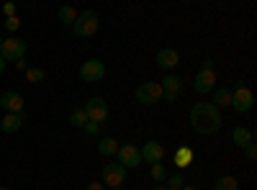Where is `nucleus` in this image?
Here are the masks:
<instances>
[{
  "instance_id": "nucleus-1",
  "label": "nucleus",
  "mask_w": 257,
  "mask_h": 190,
  "mask_svg": "<svg viewBox=\"0 0 257 190\" xmlns=\"http://www.w3.org/2000/svg\"><path fill=\"white\" fill-rule=\"evenodd\" d=\"M190 126L196 129L198 134L203 136H211L216 134L221 126H224V116H221V108H216L213 103H196L190 108Z\"/></svg>"
},
{
  "instance_id": "nucleus-2",
  "label": "nucleus",
  "mask_w": 257,
  "mask_h": 190,
  "mask_svg": "<svg viewBox=\"0 0 257 190\" xmlns=\"http://www.w3.org/2000/svg\"><path fill=\"white\" fill-rule=\"evenodd\" d=\"M98 26H100V18L95 11H80L77 21L72 24V36L77 39H90L98 34Z\"/></svg>"
},
{
  "instance_id": "nucleus-3",
  "label": "nucleus",
  "mask_w": 257,
  "mask_h": 190,
  "mask_svg": "<svg viewBox=\"0 0 257 190\" xmlns=\"http://www.w3.org/2000/svg\"><path fill=\"white\" fill-rule=\"evenodd\" d=\"M26 54V44L21 39L16 36H8L3 39V44H0V57H3V62L8 65V62H18V59H24Z\"/></svg>"
},
{
  "instance_id": "nucleus-4",
  "label": "nucleus",
  "mask_w": 257,
  "mask_h": 190,
  "mask_svg": "<svg viewBox=\"0 0 257 190\" xmlns=\"http://www.w3.org/2000/svg\"><path fill=\"white\" fill-rule=\"evenodd\" d=\"M103 185L108 187H121L123 180H126V167L121 162H105L103 164Z\"/></svg>"
},
{
  "instance_id": "nucleus-5",
  "label": "nucleus",
  "mask_w": 257,
  "mask_h": 190,
  "mask_svg": "<svg viewBox=\"0 0 257 190\" xmlns=\"http://www.w3.org/2000/svg\"><path fill=\"white\" fill-rule=\"evenodd\" d=\"M252 105H254V95H252L249 88L239 85L237 90H231V108H234V113H239V116L242 113H249Z\"/></svg>"
},
{
  "instance_id": "nucleus-6",
  "label": "nucleus",
  "mask_w": 257,
  "mask_h": 190,
  "mask_svg": "<svg viewBox=\"0 0 257 190\" xmlns=\"http://www.w3.org/2000/svg\"><path fill=\"white\" fill-rule=\"evenodd\" d=\"M213 88H216V72H213V67H201L196 80H193V90L198 95H208Z\"/></svg>"
},
{
  "instance_id": "nucleus-7",
  "label": "nucleus",
  "mask_w": 257,
  "mask_h": 190,
  "mask_svg": "<svg viewBox=\"0 0 257 190\" xmlns=\"http://www.w3.org/2000/svg\"><path fill=\"white\" fill-rule=\"evenodd\" d=\"M85 113H88V118L90 121H98V123H103L105 118H108V103H105L100 95H93V98H88L85 100Z\"/></svg>"
},
{
  "instance_id": "nucleus-8",
  "label": "nucleus",
  "mask_w": 257,
  "mask_h": 190,
  "mask_svg": "<svg viewBox=\"0 0 257 190\" xmlns=\"http://www.w3.org/2000/svg\"><path fill=\"white\" fill-rule=\"evenodd\" d=\"M134 98L142 103V105H152L162 98V85L160 82H142V85L134 90Z\"/></svg>"
},
{
  "instance_id": "nucleus-9",
  "label": "nucleus",
  "mask_w": 257,
  "mask_h": 190,
  "mask_svg": "<svg viewBox=\"0 0 257 190\" xmlns=\"http://www.w3.org/2000/svg\"><path fill=\"white\" fill-rule=\"evenodd\" d=\"M85 82H100L105 77V65L100 59H88L80 65V72H77Z\"/></svg>"
},
{
  "instance_id": "nucleus-10",
  "label": "nucleus",
  "mask_w": 257,
  "mask_h": 190,
  "mask_svg": "<svg viewBox=\"0 0 257 190\" xmlns=\"http://www.w3.org/2000/svg\"><path fill=\"white\" fill-rule=\"evenodd\" d=\"M116 157H118V162L126 167V170H128V167H139L142 164V152H139L137 144H121Z\"/></svg>"
},
{
  "instance_id": "nucleus-11",
  "label": "nucleus",
  "mask_w": 257,
  "mask_h": 190,
  "mask_svg": "<svg viewBox=\"0 0 257 190\" xmlns=\"http://www.w3.org/2000/svg\"><path fill=\"white\" fill-rule=\"evenodd\" d=\"M0 108H3L6 113H24L26 100H24V95H21V93L8 90V93L0 95Z\"/></svg>"
},
{
  "instance_id": "nucleus-12",
  "label": "nucleus",
  "mask_w": 257,
  "mask_h": 190,
  "mask_svg": "<svg viewBox=\"0 0 257 190\" xmlns=\"http://www.w3.org/2000/svg\"><path fill=\"white\" fill-rule=\"evenodd\" d=\"M160 85H162V98L170 100V103H175L178 95H180V90H183V80L178 75H165Z\"/></svg>"
},
{
  "instance_id": "nucleus-13",
  "label": "nucleus",
  "mask_w": 257,
  "mask_h": 190,
  "mask_svg": "<svg viewBox=\"0 0 257 190\" xmlns=\"http://www.w3.org/2000/svg\"><path fill=\"white\" fill-rule=\"evenodd\" d=\"M155 65L160 67V70H175L178 65H180V54L175 52V49H160L157 52V57H155Z\"/></svg>"
},
{
  "instance_id": "nucleus-14",
  "label": "nucleus",
  "mask_w": 257,
  "mask_h": 190,
  "mask_svg": "<svg viewBox=\"0 0 257 190\" xmlns=\"http://www.w3.org/2000/svg\"><path fill=\"white\" fill-rule=\"evenodd\" d=\"M139 152H142V162H147V164H157V162H162V157H165L162 144H157V141H147Z\"/></svg>"
},
{
  "instance_id": "nucleus-15",
  "label": "nucleus",
  "mask_w": 257,
  "mask_h": 190,
  "mask_svg": "<svg viewBox=\"0 0 257 190\" xmlns=\"http://www.w3.org/2000/svg\"><path fill=\"white\" fill-rule=\"evenodd\" d=\"M21 126H24V113H6L3 121H0V129L6 134H16Z\"/></svg>"
},
{
  "instance_id": "nucleus-16",
  "label": "nucleus",
  "mask_w": 257,
  "mask_h": 190,
  "mask_svg": "<svg viewBox=\"0 0 257 190\" xmlns=\"http://www.w3.org/2000/svg\"><path fill=\"white\" fill-rule=\"evenodd\" d=\"M118 141L116 139H111V136H100L98 139V154L100 157H116V152H118Z\"/></svg>"
},
{
  "instance_id": "nucleus-17",
  "label": "nucleus",
  "mask_w": 257,
  "mask_h": 190,
  "mask_svg": "<svg viewBox=\"0 0 257 190\" xmlns=\"http://www.w3.org/2000/svg\"><path fill=\"white\" fill-rule=\"evenodd\" d=\"M231 141L237 144V146H242V149H244V146H247L249 141H254V134H252L249 129H242V126H237V129L231 131Z\"/></svg>"
},
{
  "instance_id": "nucleus-18",
  "label": "nucleus",
  "mask_w": 257,
  "mask_h": 190,
  "mask_svg": "<svg viewBox=\"0 0 257 190\" xmlns=\"http://www.w3.org/2000/svg\"><path fill=\"white\" fill-rule=\"evenodd\" d=\"M57 16H59V21L64 26H72L75 21H77V16H80V11L75 8V6H62L59 11H57Z\"/></svg>"
},
{
  "instance_id": "nucleus-19",
  "label": "nucleus",
  "mask_w": 257,
  "mask_h": 190,
  "mask_svg": "<svg viewBox=\"0 0 257 190\" xmlns=\"http://www.w3.org/2000/svg\"><path fill=\"white\" fill-rule=\"evenodd\" d=\"M190 162H193V149H190V146H178V152H175L178 170H185V167H190Z\"/></svg>"
},
{
  "instance_id": "nucleus-20",
  "label": "nucleus",
  "mask_w": 257,
  "mask_h": 190,
  "mask_svg": "<svg viewBox=\"0 0 257 190\" xmlns=\"http://www.w3.org/2000/svg\"><path fill=\"white\" fill-rule=\"evenodd\" d=\"M213 105H216V108H229L231 105V90L229 88H219L216 95H213Z\"/></svg>"
},
{
  "instance_id": "nucleus-21",
  "label": "nucleus",
  "mask_w": 257,
  "mask_h": 190,
  "mask_svg": "<svg viewBox=\"0 0 257 190\" xmlns=\"http://www.w3.org/2000/svg\"><path fill=\"white\" fill-rule=\"evenodd\" d=\"M213 190H239V182L231 175H221L216 182H213Z\"/></svg>"
},
{
  "instance_id": "nucleus-22",
  "label": "nucleus",
  "mask_w": 257,
  "mask_h": 190,
  "mask_svg": "<svg viewBox=\"0 0 257 190\" xmlns=\"http://www.w3.org/2000/svg\"><path fill=\"white\" fill-rule=\"evenodd\" d=\"M165 185H167L170 190H180V187L185 185L183 170H178V172H173V175H167V177H165Z\"/></svg>"
},
{
  "instance_id": "nucleus-23",
  "label": "nucleus",
  "mask_w": 257,
  "mask_h": 190,
  "mask_svg": "<svg viewBox=\"0 0 257 190\" xmlns=\"http://www.w3.org/2000/svg\"><path fill=\"white\" fill-rule=\"evenodd\" d=\"M85 121H88V113H85V108H82V105H77V108L72 111V116H70V123L75 126V129H82V126H85Z\"/></svg>"
},
{
  "instance_id": "nucleus-24",
  "label": "nucleus",
  "mask_w": 257,
  "mask_h": 190,
  "mask_svg": "<svg viewBox=\"0 0 257 190\" xmlns=\"http://www.w3.org/2000/svg\"><path fill=\"white\" fill-rule=\"evenodd\" d=\"M149 172H152V177L162 185L165 182V177H167V170L162 167V162H157V164H149Z\"/></svg>"
},
{
  "instance_id": "nucleus-25",
  "label": "nucleus",
  "mask_w": 257,
  "mask_h": 190,
  "mask_svg": "<svg viewBox=\"0 0 257 190\" xmlns=\"http://www.w3.org/2000/svg\"><path fill=\"white\" fill-rule=\"evenodd\" d=\"M82 131L85 134H90V136H100V131H103V123H98V121H85V126H82Z\"/></svg>"
},
{
  "instance_id": "nucleus-26",
  "label": "nucleus",
  "mask_w": 257,
  "mask_h": 190,
  "mask_svg": "<svg viewBox=\"0 0 257 190\" xmlns=\"http://www.w3.org/2000/svg\"><path fill=\"white\" fill-rule=\"evenodd\" d=\"M26 80L29 82H41L44 80V72H41L39 67H26Z\"/></svg>"
},
{
  "instance_id": "nucleus-27",
  "label": "nucleus",
  "mask_w": 257,
  "mask_h": 190,
  "mask_svg": "<svg viewBox=\"0 0 257 190\" xmlns=\"http://www.w3.org/2000/svg\"><path fill=\"white\" fill-rule=\"evenodd\" d=\"M18 29H21V18H18V16L6 18V31H11V34H13V31H18Z\"/></svg>"
},
{
  "instance_id": "nucleus-28",
  "label": "nucleus",
  "mask_w": 257,
  "mask_h": 190,
  "mask_svg": "<svg viewBox=\"0 0 257 190\" xmlns=\"http://www.w3.org/2000/svg\"><path fill=\"white\" fill-rule=\"evenodd\" d=\"M244 154H247V159H249V162H254V159H257V146H254V141H249V144L244 146Z\"/></svg>"
},
{
  "instance_id": "nucleus-29",
  "label": "nucleus",
  "mask_w": 257,
  "mask_h": 190,
  "mask_svg": "<svg viewBox=\"0 0 257 190\" xmlns=\"http://www.w3.org/2000/svg\"><path fill=\"white\" fill-rule=\"evenodd\" d=\"M3 13H6V18L16 16V3H11V0H6V3H3Z\"/></svg>"
},
{
  "instance_id": "nucleus-30",
  "label": "nucleus",
  "mask_w": 257,
  "mask_h": 190,
  "mask_svg": "<svg viewBox=\"0 0 257 190\" xmlns=\"http://www.w3.org/2000/svg\"><path fill=\"white\" fill-rule=\"evenodd\" d=\"M13 65H16V70H18V72H26V62H24V59H18V62H13Z\"/></svg>"
},
{
  "instance_id": "nucleus-31",
  "label": "nucleus",
  "mask_w": 257,
  "mask_h": 190,
  "mask_svg": "<svg viewBox=\"0 0 257 190\" xmlns=\"http://www.w3.org/2000/svg\"><path fill=\"white\" fill-rule=\"evenodd\" d=\"M88 190H105V185H103V182H90Z\"/></svg>"
},
{
  "instance_id": "nucleus-32",
  "label": "nucleus",
  "mask_w": 257,
  "mask_h": 190,
  "mask_svg": "<svg viewBox=\"0 0 257 190\" xmlns=\"http://www.w3.org/2000/svg\"><path fill=\"white\" fill-rule=\"evenodd\" d=\"M3 70H6V62H3V57H0V75H3Z\"/></svg>"
},
{
  "instance_id": "nucleus-33",
  "label": "nucleus",
  "mask_w": 257,
  "mask_h": 190,
  "mask_svg": "<svg viewBox=\"0 0 257 190\" xmlns=\"http://www.w3.org/2000/svg\"><path fill=\"white\" fill-rule=\"evenodd\" d=\"M180 190H198V187H193V185H183Z\"/></svg>"
},
{
  "instance_id": "nucleus-34",
  "label": "nucleus",
  "mask_w": 257,
  "mask_h": 190,
  "mask_svg": "<svg viewBox=\"0 0 257 190\" xmlns=\"http://www.w3.org/2000/svg\"><path fill=\"white\" fill-rule=\"evenodd\" d=\"M155 190H170V187H167V185H160V187H155Z\"/></svg>"
},
{
  "instance_id": "nucleus-35",
  "label": "nucleus",
  "mask_w": 257,
  "mask_h": 190,
  "mask_svg": "<svg viewBox=\"0 0 257 190\" xmlns=\"http://www.w3.org/2000/svg\"><path fill=\"white\" fill-rule=\"evenodd\" d=\"M111 190H123V187H111Z\"/></svg>"
},
{
  "instance_id": "nucleus-36",
  "label": "nucleus",
  "mask_w": 257,
  "mask_h": 190,
  "mask_svg": "<svg viewBox=\"0 0 257 190\" xmlns=\"http://www.w3.org/2000/svg\"><path fill=\"white\" fill-rule=\"evenodd\" d=\"M0 190H8V187H3V185H0Z\"/></svg>"
},
{
  "instance_id": "nucleus-37",
  "label": "nucleus",
  "mask_w": 257,
  "mask_h": 190,
  "mask_svg": "<svg viewBox=\"0 0 257 190\" xmlns=\"http://www.w3.org/2000/svg\"><path fill=\"white\" fill-rule=\"evenodd\" d=\"M0 44H3V36H0Z\"/></svg>"
},
{
  "instance_id": "nucleus-38",
  "label": "nucleus",
  "mask_w": 257,
  "mask_h": 190,
  "mask_svg": "<svg viewBox=\"0 0 257 190\" xmlns=\"http://www.w3.org/2000/svg\"><path fill=\"white\" fill-rule=\"evenodd\" d=\"M183 3H190V0H183Z\"/></svg>"
}]
</instances>
